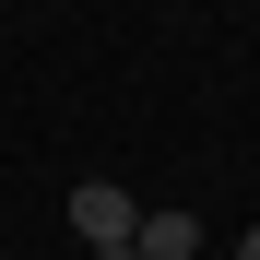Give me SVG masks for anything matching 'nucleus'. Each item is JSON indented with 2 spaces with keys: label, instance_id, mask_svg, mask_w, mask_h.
Segmentation results:
<instances>
[{
  "label": "nucleus",
  "instance_id": "nucleus-3",
  "mask_svg": "<svg viewBox=\"0 0 260 260\" xmlns=\"http://www.w3.org/2000/svg\"><path fill=\"white\" fill-rule=\"evenodd\" d=\"M237 260H260V225H248V237H237Z\"/></svg>",
  "mask_w": 260,
  "mask_h": 260
},
{
  "label": "nucleus",
  "instance_id": "nucleus-1",
  "mask_svg": "<svg viewBox=\"0 0 260 260\" xmlns=\"http://www.w3.org/2000/svg\"><path fill=\"white\" fill-rule=\"evenodd\" d=\"M130 225H142V201H130L118 178H83L71 189V237L95 248V260H130Z\"/></svg>",
  "mask_w": 260,
  "mask_h": 260
},
{
  "label": "nucleus",
  "instance_id": "nucleus-2",
  "mask_svg": "<svg viewBox=\"0 0 260 260\" xmlns=\"http://www.w3.org/2000/svg\"><path fill=\"white\" fill-rule=\"evenodd\" d=\"M189 248H201V213H178V201L130 225V260H189Z\"/></svg>",
  "mask_w": 260,
  "mask_h": 260
}]
</instances>
